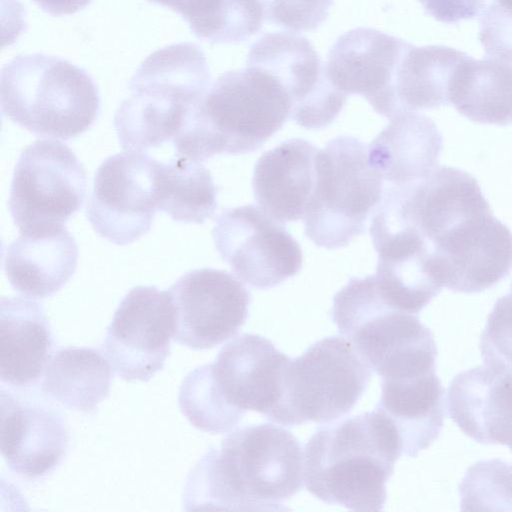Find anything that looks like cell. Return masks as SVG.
<instances>
[{"label": "cell", "mask_w": 512, "mask_h": 512, "mask_svg": "<svg viewBox=\"0 0 512 512\" xmlns=\"http://www.w3.org/2000/svg\"><path fill=\"white\" fill-rule=\"evenodd\" d=\"M304 455L298 439L271 424L232 431L210 447L189 472L183 508L283 511L303 487Z\"/></svg>", "instance_id": "cell-1"}, {"label": "cell", "mask_w": 512, "mask_h": 512, "mask_svg": "<svg viewBox=\"0 0 512 512\" xmlns=\"http://www.w3.org/2000/svg\"><path fill=\"white\" fill-rule=\"evenodd\" d=\"M402 455L399 440L375 410L320 428L304 449L306 489L353 511H382L386 483Z\"/></svg>", "instance_id": "cell-2"}, {"label": "cell", "mask_w": 512, "mask_h": 512, "mask_svg": "<svg viewBox=\"0 0 512 512\" xmlns=\"http://www.w3.org/2000/svg\"><path fill=\"white\" fill-rule=\"evenodd\" d=\"M290 99L267 70L247 66L221 74L173 139L176 155L196 162L259 149L290 117Z\"/></svg>", "instance_id": "cell-3"}, {"label": "cell", "mask_w": 512, "mask_h": 512, "mask_svg": "<svg viewBox=\"0 0 512 512\" xmlns=\"http://www.w3.org/2000/svg\"><path fill=\"white\" fill-rule=\"evenodd\" d=\"M210 85L209 66L197 45L177 43L151 53L130 79V94L115 112L122 148L145 153L173 141Z\"/></svg>", "instance_id": "cell-4"}, {"label": "cell", "mask_w": 512, "mask_h": 512, "mask_svg": "<svg viewBox=\"0 0 512 512\" xmlns=\"http://www.w3.org/2000/svg\"><path fill=\"white\" fill-rule=\"evenodd\" d=\"M2 112L29 132L67 140L95 122L100 98L91 76L42 53L14 57L1 71Z\"/></svg>", "instance_id": "cell-5"}, {"label": "cell", "mask_w": 512, "mask_h": 512, "mask_svg": "<svg viewBox=\"0 0 512 512\" xmlns=\"http://www.w3.org/2000/svg\"><path fill=\"white\" fill-rule=\"evenodd\" d=\"M332 320L381 379L436 368L432 332L414 314L388 305L374 275L349 279L333 298Z\"/></svg>", "instance_id": "cell-6"}, {"label": "cell", "mask_w": 512, "mask_h": 512, "mask_svg": "<svg viewBox=\"0 0 512 512\" xmlns=\"http://www.w3.org/2000/svg\"><path fill=\"white\" fill-rule=\"evenodd\" d=\"M383 188L362 141L350 136L328 141L316 156L315 189L303 218L305 235L318 247L347 246L365 231Z\"/></svg>", "instance_id": "cell-7"}, {"label": "cell", "mask_w": 512, "mask_h": 512, "mask_svg": "<svg viewBox=\"0 0 512 512\" xmlns=\"http://www.w3.org/2000/svg\"><path fill=\"white\" fill-rule=\"evenodd\" d=\"M369 365L343 337L329 336L290 359L279 424L329 423L348 414L371 379Z\"/></svg>", "instance_id": "cell-8"}, {"label": "cell", "mask_w": 512, "mask_h": 512, "mask_svg": "<svg viewBox=\"0 0 512 512\" xmlns=\"http://www.w3.org/2000/svg\"><path fill=\"white\" fill-rule=\"evenodd\" d=\"M86 188V171L66 144L37 140L15 165L9 211L21 233L64 226L81 208Z\"/></svg>", "instance_id": "cell-9"}, {"label": "cell", "mask_w": 512, "mask_h": 512, "mask_svg": "<svg viewBox=\"0 0 512 512\" xmlns=\"http://www.w3.org/2000/svg\"><path fill=\"white\" fill-rule=\"evenodd\" d=\"M215 247L242 281L257 289L275 287L302 267L298 242L255 205L224 209L212 229Z\"/></svg>", "instance_id": "cell-10"}, {"label": "cell", "mask_w": 512, "mask_h": 512, "mask_svg": "<svg viewBox=\"0 0 512 512\" xmlns=\"http://www.w3.org/2000/svg\"><path fill=\"white\" fill-rule=\"evenodd\" d=\"M158 161L144 152L125 151L98 167L86 216L102 238L130 244L146 234L155 213Z\"/></svg>", "instance_id": "cell-11"}, {"label": "cell", "mask_w": 512, "mask_h": 512, "mask_svg": "<svg viewBox=\"0 0 512 512\" xmlns=\"http://www.w3.org/2000/svg\"><path fill=\"white\" fill-rule=\"evenodd\" d=\"M247 66L263 68L283 85L290 118L306 129H323L340 114L348 95L329 80L313 45L294 32L266 33L251 45Z\"/></svg>", "instance_id": "cell-12"}, {"label": "cell", "mask_w": 512, "mask_h": 512, "mask_svg": "<svg viewBox=\"0 0 512 512\" xmlns=\"http://www.w3.org/2000/svg\"><path fill=\"white\" fill-rule=\"evenodd\" d=\"M174 325L169 290L132 288L115 311L102 344L114 372L125 381H149L170 354Z\"/></svg>", "instance_id": "cell-13"}, {"label": "cell", "mask_w": 512, "mask_h": 512, "mask_svg": "<svg viewBox=\"0 0 512 512\" xmlns=\"http://www.w3.org/2000/svg\"><path fill=\"white\" fill-rule=\"evenodd\" d=\"M175 309L174 341L203 350L232 337L248 318L250 292L232 274L194 269L169 289Z\"/></svg>", "instance_id": "cell-14"}, {"label": "cell", "mask_w": 512, "mask_h": 512, "mask_svg": "<svg viewBox=\"0 0 512 512\" xmlns=\"http://www.w3.org/2000/svg\"><path fill=\"white\" fill-rule=\"evenodd\" d=\"M434 274L451 291L477 293L512 270V232L491 211L456 226L432 249Z\"/></svg>", "instance_id": "cell-15"}, {"label": "cell", "mask_w": 512, "mask_h": 512, "mask_svg": "<svg viewBox=\"0 0 512 512\" xmlns=\"http://www.w3.org/2000/svg\"><path fill=\"white\" fill-rule=\"evenodd\" d=\"M290 357L267 338L243 333L219 351L212 371L226 401L237 411H256L279 423Z\"/></svg>", "instance_id": "cell-16"}, {"label": "cell", "mask_w": 512, "mask_h": 512, "mask_svg": "<svg viewBox=\"0 0 512 512\" xmlns=\"http://www.w3.org/2000/svg\"><path fill=\"white\" fill-rule=\"evenodd\" d=\"M1 453L9 469L35 480L64 459L69 431L63 415L43 402L1 389Z\"/></svg>", "instance_id": "cell-17"}, {"label": "cell", "mask_w": 512, "mask_h": 512, "mask_svg": "<svg viewBox=\"0 0 512 512\" xmlns=\"http://www.w3.org/2000/svg\"><path fill=\"white\" fill-rule=\"evenodd\" d=\"M407 43L373 28L347 31L328 53L327 76L346 95L363 96L378 113Z\"/></svg>", "instance_id": "cell-18"}, {"label": "cell", "mask_w": 512, "mask_h": 512, "mask_svg": "<svg viewBox=\"0 0 512 512\" xmlns=\"http://www.w3.org/2000/svg\"><path fill=\"white\" fill-rule=\"evenodd\" d=\"M446 397L450 418L467 436L512 451V372L485 364L462 371Z\"/></svg>", "instance_id": "cell-19"}, {"label": "cell", "mask_w": 512, "mask_h": 512, "mask_svg": "<svg viewBox=\"0 0 512 512\" xmlns=\"http://www.w3.org/2000/svg\"><path fill=\"white\" fill-rule=\"evenodd\" d=\"M319 149L304 139H290L263 153L252 178L259 207L281 224L303 219L316 184Z\"/></svg>", "instance_id": "cell-20"}, {"label": "cell", "mask_w": 512, "mask_h": 512, "mask_svg": "<svg viewBox=\"0 0 512 512\" xmlns=\"http://www.w3.org/2000/svg\"><path fill=\"white\" fill-rule=\"evenodd\" d=\"M447 397L435 372L383 378L375 411L395 432L402 455L415 457L439 436Z\"/></svg>", "instance_id": "cell-21"}, {"label": "cell", "mask_w": 512, "mask_h": 512, "mask_svg": "<svg viewBox=\"0 0 512 512\" xmlns=\"http://www.w3.org/2000/svg\"><path fill=\"white\" fill-rule=\"evenodd\" d=\"M78 246L64 227L24 232L3 253V270L11 287L29 298L59 291L73 275Z\"/></svg>", "instance_id": "cell-22"}, {"label": "cell", "mask_w": 512, "mask_h": 512, "mask_svg": "<svg viewBox=\"0 0 512 512\" xmlns=\"http://www.w3.org/2000/svg\"><path fill=\"white\" fill-rule=\"evenodd\" d=\"M442 145V135L431 118L405 112L391 118L370 142L368 160L386 185L407 186L437 168Z\"/></svg>", "instance_id": "cell-23"}, {"label": "cell", "mask_w": 512, "mask_h": 512, "mask_svg": "<svg viewBox=\"0 0 512 512\" xmlns=\"http://www.w3.org/2000/svg\"><path fill=\"white\" fill-rule=\"evenodd\" d=\"M54 338L42 306L23 297L0 301V379L14 388L38 381L52 356Z\"/></svg>", "instance_id": "cell-24"}, {"label": "cell", "mask_w": 512, "mask_h": 512, "mask_svg": "<svg viewBox=\"0 0 512 512\" xmlns=\"http://www.w3.org/2000/svg\"><path fill=\"white\" fill-rule=\"evenodd\" d=\"M468 56L446 46L407 43L378 114L391 119L405 112L450 104L451 83Z\"/></svg>", "instance_id": "cell-25"}, {"label": "cell", "mask_w": 512, "mask_h": 512, "mask_svg": "<svg viewBox=\"0 0 512 512\" xmlns=\"http://www.w3.org/2000/svg\"><path fill=\"white\" fill-rule=\"evenodd\" d=\"M375 250L377 287L392 308L417 314L443 288L433 271L431 251L422 238L395 237Z\"/></svg>", "instance_id": "cell-26"}, {"label": "cell", "mask_w": 512, "mask_h": 512, "mask_svg": "<svg viewBox=\"0 0 512 512\" xmlns=\"http://www.w3.org/2000/svg\"><path fill=\"white\" fill-rule=\"evenodd\" d=\"M111 380L110 362L98 349L62 347L49 359L41 389L66 408L92 413L109 395Z\"/></svg>", "instance_id": "cell-27"}, {"label": "cell", "mask_w": 512, "mask_h": 512, "mask_svg": "<svg viewBox=\"0 0 512 512\" xmlns=\"http://www.w3.org/2000/svg\"><path fill=\"white\" fill-rule=\"evenodd\" d=\"M449 101L473 122L512 124V63L468 56L453 78Z\"/></svg>", "instance_id": "cell-28"}, {"label": "cell", "mask_w": 512, "mask_h": 512, "mask_svg": "<svg viewBox=\"0 0 512 512\" xmlns=\"http://www.w3.org/2000/svg\"><path fill=\"white\" fill-rule=\"evenodd\" d=\"M155 203L174 221L202 224L216 212L217 187L200 162L177 156L159 163Z\"/></svg>", "instance_id": "cell-29"}, {"label": "cell", "mask_w": 512, "mask_h": 512, "mask_svg": "<svg viewBox=\"0 0 512 512\" xmlns=\"http://www.w3.org/2000/svg\"><path fill=\"white\" fill-rule=\"evenodd\" d=\"M178 403L194 427L211 434L230 432L244 416L226 401L215 381L211 364L197 367L184 378Z\"/></svg>", "instance_id": "cell-30"}, {"label": "cell", "mask_w": 512, "mask_h": 512, "mask_svg": "<svg viewBox=\"0 0 512 512\" xmlns=\"http://www.w3.org/2000/svg\"><path fill=\"white\" fill-rule=\"evenodd\" d=\"M462 510H512V465L500 460L471 466L460 485Z\"/></svg>", "instance_id": "cell-31"}, {"label": "cell", "mask_w": 512, "mask_h": 512, "mask_svg": "<svg viewBox=\"0 0 512 512\" xmlns=\"http://www.w3.org/2000/svg\"><path fill=\"white\" fill-rule=\"evenodd\" d=\"M484 364L512 372V282L490 312L480 339Z\"/></svg>", "instance_id": "cell-32"}, {"label": "cell", "mask_w": 512, "mask_h": 512, "mask_svg": "<svg viewBox=\"0 0 512 512\" xmlns=\"http://www.w3.org/2000/svg\"><path fill=\"white\" fill-rule=\"evenodd\" d=\"M264 18L290 32L316 30L326 20L333 0H259Z\"/></svg>", "instance_id": "cell-33"}, {"label": "cell", "mask_w": 512, "mask_h": 512, "mask_svg": "<svg viewBox=\"0 0 512 512\" xmlns=\"http://www.w3.org/2000/svg\"><path fill=\"white\" fill-rule=\"evenodd\" d=\"M172 9L188 23L197 38L212 42L219 34L232 0H147Z\"/></svg>", "instance_id": "cell-34"}, {"label": "cell", "mask_w": 512, "mask_h": 512, "mask_svg": "<svg viewBox=\"0 0 512 512\" xmlns=\"http://www.w3.org/2000/svg\"><path fill=\"white\" fill-rule=\"evenodd\" d=\"M479 40L486 57L512 63V8L495 1L485 7Z\"/></svg>", "instance_id": "cell-35"}, {"label": "cell", "mask_w": 512, "mask_h": 512, "mask_svg": "<svg viewBox=\"0 0 512 512\" xmlns=\"http://www.w3.org/2000/svg\"><path fill=\"white\" fill-rule=\"evenodd\" d=\"M439 22L457 23L471 19L485 9V0H418Z\"/></svg>", "instance_id": "cell-36"}, {"label": "cell", "mask_w": 512, "mask_h": 512, "mask_svg": "<svg viewBox=\"0 0 512 512\" xmlns=\"http://www.w3.org/2000/svg\"><path fill=\"white\" fill-rule=\"evenodd\" d=\"M33 2L50 15L62 16L82 10L91 0H33Z\"/></svg>", "instance_id": "cell-37"}, {"label": "cell", "mask_w": 512, "mask_h": 512, "mask_svg": "<svg viewBox=\"0 0 512 512\" xmlns=\"http://www.w3.org/2000/svg\"><path fill=\"white\" fill-rule=\"evenodd\" d=\"M495 2L501 4L505 7L512 8V0H495Z\"/></svg>", "instance_id": "cell-38"}]
</instances>
